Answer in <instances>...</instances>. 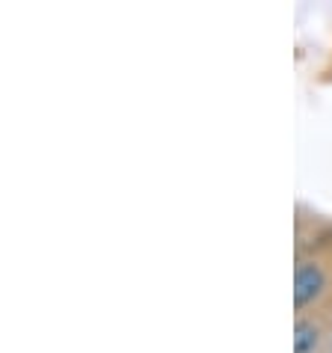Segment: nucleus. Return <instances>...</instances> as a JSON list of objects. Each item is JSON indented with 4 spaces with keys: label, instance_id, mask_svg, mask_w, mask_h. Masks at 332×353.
<instances>
[{
    "label": "nucleus",
    "instance_id": "1",
    "mask_svg": "<svg viewBox=\"0 0 332 353\" xmlns=\"http://www.w3.org/2000/svg\"><path fill=\"white\" fill-rule=\"evenodd\" d=\"M326 291V270L318 261H300L294 270V309L302 312Z\"/></svg>",
    "mask_w": 332,
    "mask_h": 353
},
{
    "label": "nucleus",
    "instance_id": "2",
    "mask_svg": "<svg viewBox=\"0 0 332 353\" xmlns=\"http://www.w3.org/2000/svg\"><path fill=\"white\" fill-rule=\"evenodd\" d=\"M324 341V330L311 318H297L294 323V353H318Z\"/></svg>",
    "mask_w": 332,
    "mask_h": 353
}]
</instances>
